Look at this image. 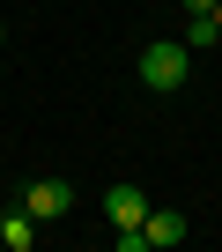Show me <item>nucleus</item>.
<instances>
[{"mask_svg":"<svg viewBox=\"0 0 222 252\" xmlns=\"http://www.w3.org/2000/svg\"><path fill=\"white\" fill-rule=\"evenodd\" d=\"M23 208H30L37 222H59V215L74 208V186H67V178H30V186H23Z\"/></svg>","mask_w":222,"mask_h":252,"instance_id":"f03ea898","label":"nucleus"},{"mask_svg":"<svg viewBox=\"0 0 222 252\" xmlns=\"http://www.w3.org/2000/svg\"><path fill=\"white\" fill-rule=\"evenodd\" d=\"M215 23H222V0H215Z\"/></svg>","mask_w":222,"mask_h":252,"instance_id":"1a4fd4ad","label":"nucleus"},{"mask_svg":"<svg viewBox=\"0 0 222 252\" xmlns=\"http://www.w3.org/2000/svg\"><path fill=\"white\" fill-rule=\"evenodd\" d=\"M0 45H8V23H0Z\"/></svg>","mask_w":222,"mask_h":252,"instance_id":"6e6552de","label":"nucleus"},{"mask_svg":"<svg viewBox=\"0 0 222 252\" xmlns=\"http://www.w3.org/2000/svg\"><path fill=\"white\" fill-rule=\"evenodd\" d=\"M185 45H193V52L222 45V23H215V15H185Z\"/></svg>","mask_w":222,"mask_h":252,"instance_id":"423d86ee","label":"nucleus"},{"mask_svg":"<svg viewBox=\"0 0 222 252\" xmlns=\"http://www.w3.org/2000/svg\"><path fill=\"white\" fill-rule=\"evenodd\" d=\"M141 237H148V252H178V245L193 237V222H185L178 208H148V215H141Z\"/></svg>","mask_w":222,"mask_h":252,"instance_id":"20e7f679","label":"nucleus"},{"mask_svg":"<svg viewBox=\"0 0 222 252\" xmlns=\"http://www.w3.org/2000/svg\"><path fill=\"white\" fill-rule=\"evenodd\" d=\"M178 8H185V15H215V0H178Z\"/></svg>","mask_w":222,"mask_h":252,"instance_id":"0eeeda50","label":"nucleus"},{"mask_svg":"<svg viewBox=\"0 0 222 252\" xmlns=\"http://www.w3.org/2000/svg\"><path fill=\"white\" fill-rule=\"evenodd\" d=\"M37 230H45V222H37L23 200H15V208H0V245H8V252H30V245H37Z\"/></svg>","mask_w":222,"mask_h":252,"instance_id":"39448f33","label":"nucleus"},{"mask_svg":"<svg viewBox=\"0 0 222 252\" xmlns=\"http://www.w3.org/2000/svg\"><path fill=\"white\" fill-rule=\"evenodd\" d=\"M134 74H141V89L170 96V89H185V82H193V45H185V37H156V45H141Z\"/></svg>","mask_w":222,"mask_h":252,"instance_id":"f257e3e1","label":"nucleus"},{"mask_svg":"<svg viewBox=\"0 0 222 252\" xmlns=\"http://www.w3.org/2000/svg\"><path fill=\"white\" fill-rule=\"evenodd\" d=\"M148 208H156V200H148V193H141L134 178L104 193V222H111V230H141V215H148Z\"/></svg>","mask_w":222,"mask_h":252,"instance_id":"7ed1b4c3","label":"nucleus"}]
</instances>
